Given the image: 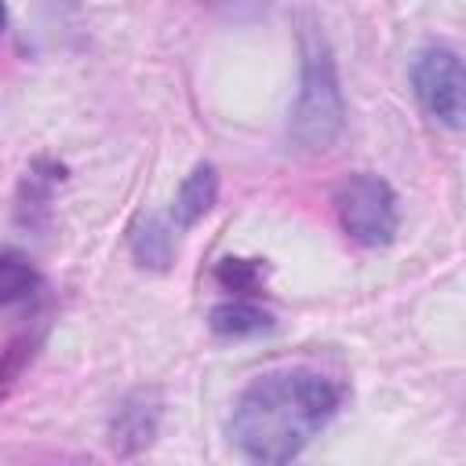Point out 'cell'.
Returning <instances> with one entry per match:
<instances>
[{"label":"cell","mask_w":466,"mask_h":466,"mask_svg":"<svg viewBox=\"0 0 466 466\" xmlns=\"http://www.w3.org/2000/svg\"><path fill=\"white\" fill-rule=\"evenodd\" d=\"M131 244H135V255L142 258V266L164 269L171 262V233L153 218H146V226L131 233Z\"/></svg>","instance_id":"obj_8"},{"label":"cell","mask_w":466,"mask_h":466,"mask_svg":"<svg viewBox=\"0 0 466 466\" xmlns=\"http://www.w3.org/2000/svg\"><path fill=\"white\" fill-rule=\"evenodd\" d=\"M411 84L419 106L441 120V124H466V66L448 47H426L419 51L411 66Z\"/></svg>","instance_id":"obj_4"},{"label":"cell","mask_w":466,"mask_h":466,"mask_svg":"<svg viewBox=\"0 0 466 466\" xmlns=\"http://www.w3.org/2000/svg\"><path fill=\"white\" fill-rule=\"evenodd\" d=\"M218 284L229 288V291H240V295H251L262 280V266L258 262H248V258H222L218 269H215Z\"/></svg>","instance_id":"obj_9"},{"label":"cell","mask_w":466,"mask_h":466,"mask_svg":"<svg viewBox=\"0 0 466 466\" xmlns=\"http://www.w3.org/2000/svg\"><path fill=\"white\" fill-rule=\"evenodd\" d=\"M273 328V317L266 309H258L255 302H222L211 309V331L226 335V339H244V335H262Z\"/></svg>","instance_id":"obj_6"},{"label":"cell","mask_w":466,"mask_h":466,"mask_svg":"<svg viewBox=\"0 0 466 466\" xmlns=\"http://www.w3.org/2000/svg\"><path fill=\"white\" fill-rule=\"evenodd\" d=\"M0 291H4V306H15L18 299H36L40 295V277H36V269L22 255L4 251V262H0Z\"/></svg>","instance_id":"obj_7"},{"label":"cell","mask_w":466,"mask_h":466,"mask_svg":"<svg viewBox=\"0 0 466 466\" xmlns=\"http://www.w3.org/2000/svg\"><path fill=\"white\" fill-rule=\"evenodd\" d=\"M215 197H218V175H215V167L211 164H197L186 175V182L178 186V193H175V208H171L175 229H189L197 218H204L211 211Z\"/></svg>","instance_id":"obj_5"},{"label":"cell","mask_w":466,"mask_h":466,"mask_svg":"<svg viewBox=\"0 0 466 466\" xmlns=\"http://www.w3.org/2000/svg\"><path fill=\"white\" fill-rule=\"evenodd\" d=\"M342 120H346V106H342L335 58L320 33H306L302 36V87H299L288 131L302 149L324 153L342 135Z\"/></svg>","instance_id":"obj_2"},{"label":"cell","mask_w":466,"mask_h":466,"mask_svg":"<svg viewBox=\"0 0 466 466\" xmlns=\"http://www.w3.org/2000/svg\"><path fill=\"white\" fill-rule=\"evenodd\" d=\"M339 400L342 390L317 368L262 371L233 404L229 441L251 462H288L335 419Z\"/></svg>","instance_id":"obj_1"},{"label":"cell","mask_w":466,"mask_h":466,"mask_svg":"<svg viewBox=\"0 0 466 466\" xmlns=\"http://www.w3.org/2000/svg\"><path fill=\"white\" fill-rule=\"evenodd\" d=\"M335 215L339 226L350 240H357L360 248H386L397 237L400 226V211H397V193L386 178L371 175V171H357L346 175L335 186Z\"/></svg>","instance_id":"obj_3"}]
</instances>
